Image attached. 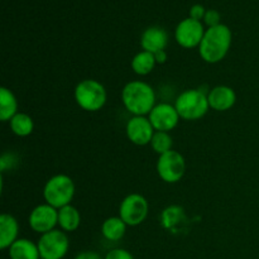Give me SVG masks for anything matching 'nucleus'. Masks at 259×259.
<instances>
[{"instance_id": "9", "label": "nucleus", "mask_w": 259, "mask_h": 259, "mask_svg": "<svg viewBox=\"0 0 259 259\" xmlns=\"http://www.w3.org/2000/svg\"><path fill=\"white\" fill-rule=\"evenodd\" d=\"M205 30L206 29L202 22L187 17L177 24L175 29V39L182 48H187V50L199 48L204 38Z\"/></svg>"}, {"instance_id": "19", "label": "nucleus", "mask_w": 259, "mask_h": 259, "mask_svg": "<svg viewBox=\"0 0 259 259\" xmlns=\"http://www.w3.org/2000/svg\"><path fill=\"white\" fill-rule=\"evenodd\" d=\"M18 100L14 93L3 86L0 89V120L10 121V119L18 114Z\"/></svg>"}, {"instance_id": "5", "label": "nucleus", "mask_w": 259, "mask_h": 259, "mask_svg": "<svg viewBox=\"0 0 259 259\" xmlns=\"http://www.w3.org/2000/svg\"><path fill=\"white\" fill-rule=\"evenodd\" d=\"M75 100L82 110L95 113L101 110L108 100L105 86L98 80L86 78L80 81L75 88Z\"/></svg>"}, {"instance_id": "16", "label": "nucleus", "mask_w": 259, "mask_h": 259, "mask_svg": "<svg viewBox=\"0 0 259 259\" xmlns=\"http://www.w3.org/2000/svg\"><path fill=\"white\" fill-rule=\"evenodd\" d=\"M10 259H39V249L38 244L33 243L27 238H19L17 242L12 244L9 248Z\"/></svg>"}, {"instance_id": "18", "label": "nucleus", "mask_w": 259, "mask_h": 259, "mask_svg": "<svg viewBox=\"0 0 259 259\" xmlns=\"http://www.w3.org/2000/svg\"><path fill=\"white\" fill-rule=\"evenodd\" d=\"M128 225L120 217H110L104 220L101 225V234L109 242H118L125 235Z\"/></svg>"}, {"instance_id": "4", "label": "nucleus", "mask_w": 259, "mask_h": 259, "mask_svg": "<svg viewBox=\"0 0 259 259\" xmlns=\"http://www.w3.org/2000/svg\"><path fill=\"white\" fill-rule=\"evenodd\" d=\"M75 182L67 175H55L46 182L43 187V197L46 204L51 205L55 209L60 210L71 205L73 196H75Z\"/></svg>"}, {"instance_id": "1", "label": "nucleus", "mask_w": 259, "mask_h": 259, "mask_svg": "<svg viewBox=\"0 0 259 259\" xmlns=\"http://www.w3.org/2000/svg\"><path fill=\"white\" fill-rule=\"evenodd\" d=\"M233 40L232 29L227 24L210 27L205 30L199 46V55L206 63H219L227 57Z\"/></svg>"}, {"instance_id": "27", "label": "nucleus", "mask_w": 259, "mask_h": 259, "mask_svg": "<svg viewBox=\"0 0 259 259\" xmlns=\"http://www.w3.org/2000/svg\"><path fill=\"white\" fill-rule=\"evenodd\" d=\"M75 259H104L99 254L98 252H94V250H85V252H81L76 255Z\"/></svg>"}, {"instance_id": "2", "label": "nucleus", "mask_w": 259, "mask_h": 259, "mask_svg": "<svg viewBox=\"0 0 259 259\" xmlns=\"http://www.w3.org/2000/svg\"><path fill=\"white\" fill-rule=\"evenodd\" d=\"M156 100L154 89L144 81H129L121 90V103L133 116L149 115Z\"/></svg>"}, {"instance_id": "20", "label": "nucleus", "mask_w": 259, "mask_h": 259, "mask_svg": "<svg viewBox=\"0 0 259 259\" xmlns=\"http://www.w3.org/2000/svg\"><path fill=\"white\" fill-rule=\"evenodd\" d=\"M157 62L154 55L142 50L132 60V70L138 76H147L154 70Z\"/></svg>"}, {"instance_id": "10", "label": "nucleus", "mask_w": 259, "mask_h": 259, "mask_svg": "<svg viewBox=\"0 0 259 259\" xmlns=\"http://www.w3.org/2000/svg\"><path fill=\"white\" fill-rule=\"evenodd\" d=\"M28 223L33 232L46 234L58 225V210L48 204H40L30 211Z\"/></svg>"}, {"instance_id": "6", "label": "nucleus", "mask_w": 259, "mask_h": 259, "mask_svg": "<svg viewBox=\"0 0 259 259\" xmlns=\"http://www.w3.org/2000/svg\"><path fill=\"white\" fill-rule=\"evenodd\" d=\"M157 174L162 181L167 184H176L181 181L186 172V161L185 157L177 151H169L161 154L157 161Z\"/></svg>"}, {"instance_id": "7", "label": "nucleus", "mask_w": 259, "mask_h": 259, "mask_svg": "<svg viewBox=\"0 0 259 259\" xmlns=\"http://www.w3.org/2000/svg\"><path fill=\"white\" fill-rule=\"evenodd\" d=\"M40 259H62L70 248V239L61 229H53L38 239Z\"/></svg>"}, {"instance_id": "14", "label": "nucleus", "mask_w": 259, "mask_h": 259, "mask_svg": "<svg viewBox=\"0 0 259 259\" xmlns=\"http://www.w3.org/2000/svg\"><path fill=\"white\" fill-rule=\"evenodd\" d=\"M167 45H168V33L164 28L158 27V25H152L142 33L141 46L143 51L154 55L159 51L166 50Z\"/></svg>"}, {"instance_id": "26", "label": "nucleus", "mask_w": 259, "mask_h": 259, "mask_svg": "<svg viewBox=\"0 0 259 259\" xmlns=\"http://www.w3.org/2000/svg\"><path fill=\"white\" fill-rule=\"evenodd\" d=\"M205 13H206V9H205L201 4H195L190 8L189 17L192 18V19H196V20H200V22H202L205 17Z\"/></svg>"}, {"instance_id": "15", "label": "nucleus", "mask_w": 259, "mask_h": 259, "mask_svg": "<svg viewBox=\"0 0 259 259\" xmlns=\"http://www.w3.org/2000/svg\"><path fill=\"white\" fill-rule=\"evenodd\" d=\"M19 224L18 220L10 214H3L0 217V249H9L19 238Z\"/></svg>"}, {"instance_id": "24", "label": "nucleus", "mask_w": 259, "mask_h": 259, "mask_svg": "<svg viewBox=\"0 0 259 259\" xmlns=\"http://www.w3.org/2000/svg\"><path fill=\"white\" fill-rule=\"evenodd\" d=\"M220 20H222V15H220V13L217 9H207L202 22H204L205 25H207V28H210L222 24Z\"/></svg>"}, {"instance_id": "21", "label": "nucleus", "mask_w": 259, "mask_h": 259, "mask_svg": "<svg viewBox=\"0 0 259 259\" xmlns=\"http://www.w3.org/2000/svg\"><path fill=\"white\" fill-rule=\"evenodd\" d=\"M9 126L13 134L20 137V138H24V137L30 136L33 133L34 121H33L32 116L28 115L27 113H18L10 119Z\"/></svg>"}, {"instance_id": "25", "label": "nucleus", "mask_w": 259, "mask_h": 259, "mask_svg": "<svg viewBox=\"0 0 259 259\" xmlns=\"http://www.w3.org/2000/svg\"><path fill=\"white\" fill-rule=\"evenodd\" d=\"M104 259H134V257L129 250L123 249V248H115V249L109 250Z\"/></svg>"}, {"instance_id": "12", "label": "nucleus", "mask_w": 259, "mask_h": 259, "mask_svg": "<svg viewBox=\"0 0 259 259\" xmlns=\"http://www.w3.org/2000/svg\"><path fill=\"white\" fill-rule=\"evenodd\" d=\"M154 132L156 131L147 116H132L125 126L126 137L136 146L151 144Z\"/></svg>"}, {"instance_id": "3", "label": "nucleus", "mask_w": 259, "mask_h": 259, "mask_svg": "<svg viewBox=\"0 0 259 259\" xmlns=\"http://www.w3.org/2000/svg\"><path fill=\"white\" fill-rule=\"evenodd\" d=\"M174 105L179 111L180 118L187 121L199 120L204 118L210 109L207 94H205L200 89L185 90L177 96Z\"/></svg>"}, {"instance_id": "13", "label": "nucleus", "mask_w": 259, "mask_h": 259, "mask_svg": "<svg viewBox=\"0 0 259 259\" xmlns=\"http://www.w3.org/2000/svg\"><path fill=\"white\" fill-rule=\"evenodd\" d=\"M210 109L215 111L230 110L237 103V94L230 86L219 85L207 93Z\"/></svg>"}, {"instance_id": "17", "label": "nucleus", "mask_w": 259, "mask_h": 259, "mask_svg": "<svg viewBox=\"0 0 259 259\" xmlns=\"http://www.w3.org/2000/svg\"><path fill=\"white\" fill-rule=\"evenodd\" d=\"M81 225V214L73 205H67L58 210V227L65 233H72Z\"/></svg>"}, {"instance_id": "28", "label": "nucleus", "mask_w": 259, "mask_h": 259, "mask_svg": "<svg viewBox=\"0 0 259 259\" xmlns=\"http://www.w3.org/2000/svg\"><path fill=\"white\" fill-rule=\"evenodd\" d=\"M154 58H156L157 63H164L167 61L166 51H159V52L154 53Z\"/></svg>"}, {"instance_id": "22", "label": "nucleus", "mask_w": 259, "mask_h": 259, "mask_svg": "<svg viewBox=\"0 0 259 259\" xmlns=\"http://www.w3.org/2000/svg\"><path fill=\"white\" fill-rule=\"evenodd\" d=\"M151 147L158 156L172 151L174 139L167 132H154V136L151 141Z\"/></svg>"}, {"instance_id": "8", "label": "nucleus", "mask_w": 259, "mask_h": 259, "mask_svg": "<svg viewBox=\"0 0 259 259\" xmlns=\"http://www.w3.org/2000/svg\"><path fill=\"white\" fill-rule=\"evenodd\" d=\"M149 205L141 194H131L124 197L119 206V217L128 227H138L148 217Z\"/></svg>"}, {"instance_id": "11", "label": "nucleus", "mask_w": 259, "mask_h": 259, "mask_svg": "<svg viewBox=\"0 0 259 259\" xmlns=\"http://www.w3.org/2000/svg\"><path fill=\"white\" fill-rule=\"evenodd\" d=\"M148 119L153 125L154 131L169 133L179 125L181 118H180L179 111L176 110L175 105L169 103H159L152 109Z\"/></svg>"}, {"instance_id": "23", "label": "nucleus", "mask_w": 259, "mask_h": 259, "mask_svg": "<svg viewBox=\"0 0 259 259\" xmlns=\"http://www.w3.org/2000/svg\"><path fill=\"white\" fill-rule=\"evenodd\" d=\"M184 218V209L179 206H169L162 215V222L166 228H174Z\"/></svg>"}]
</instances>
